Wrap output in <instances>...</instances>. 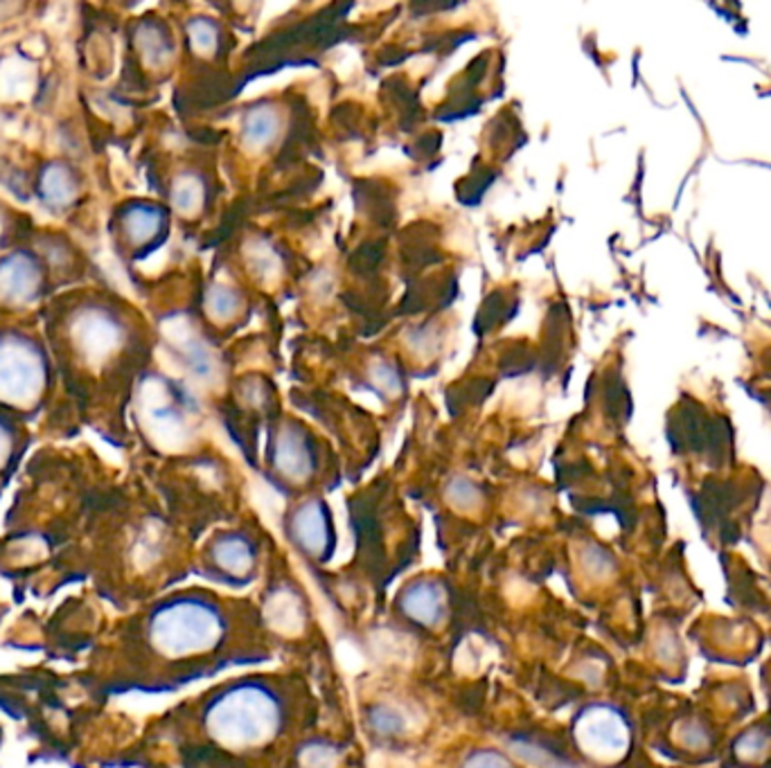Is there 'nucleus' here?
<instances>
[{
  "label": "nucleus",
  "instance_id": "1",
  "mask_svg": "<svg viewBox=\"0 0 771 768\" xmlns=\"http://www.w3.org/2000/svg\"><path fill=\"white\" fill-rule=\"evenodd\" d=\"M219 636V622L201 602H171L149 620V645L165 658H188L208 651Z\"/></svg>",
  "mask_w": 771,
  "mask_h": 768
},
{
  "label": "nucleus",
  "instance_id": "6",
  "mask_svg": "<svg viewBox=\"0 0 771 768\" xmlns=\"http://www.w3.org/2000/svg\"><path fill=\"white\" fill-rule=\"evenodd\" d=\"M37 287V269L26 258H12L0 267V293L12 300H23Z\"/></svg>",
  "mask_w": 771,
  "mask_h": 768
},
{
  "label": "nucleus",
  "instance_id": "8",
  "mask_svg": "<svg viewBox=\"0 0 771 768\" xmlns=\"http://www.w3.org/2000/svg\"><path fill=\"white\" fill-rule=\"evenodd\" d=\"M208 311L215 320H230L239 309V296L230 287H212L206 298Z\"/></svg>",
  "mask_w": 771,
  "mask_h": 768
},
{
  "label": "nucleus",
  "instance_id": "4",
  "mask_svg": "<svg viewBox=\"0 0 771 768\" xmlns=\"http://www.w3.org/2000/svg\"><path fill=\"white\" fill-rule=\"evenodd\" d=\"M280 131V118L274 107H255L246 113L241 127V140L248 149H265Z\"/></svg>",
  "mask_w": 771,
  "mask_h": 768
},
{
  "label": "nucleus",
  "instance_id": "13",
  "mask_svg": "<svg viewBox=\"0 0 771 768\" xmlns=\"http://www.w3.org/2000/svg\"><path fill=\"white\" fill-rule=\"evenodd\" d=\"M373 379L386 390V392H397L399 390V379H397V375H395V370L391 368V366H375L373 368Z\"/></svg>",
  "mask_w": 771,
  "mask_h": 768
},
{
  "label": "nucleus",
  "instance_id": "2",
  "mask_svg": "<svg viewBox=\"0 0 771 768\" xmlns=\"http://www.w3.org/2000/svg\"><path fill=\"white\" fill-rule=\"evenodd\" d=\"M41 386V363L32 346L21 340L0 343V397L26 401Z\"/></svg>",
  "mask_w": 771,
  "mask_h": 768
},
{
  "label": "nucleus",
  "instance_id": "15",
  "mask_svg": "<svg viewBox=\"0 0 771 768\" xmlns=\"http://www.w3.org/2000/svg\"><path fill=\"white\" fill-rule=\"evenodd\" d=\"M6 447H8V440H6L3 431H0V458H3V453H6Z\"/></svg>",
  "mask_w": 771,
  "mask_h": 768
},
{
  "label": "nucleus",
  "instance_id": "11",
  "mask_svg": "<svg viewBox=\"0 0 771 768\" xmlns=\"http://www.w3.org/2000/svg\"><path fill=\"white\" fill-rule=\"evenodd\" d=\"M190 41L195 46V50H199L201 54H208L217 48V30L210 21L206 19H197L190 23Z\"/></svg>",
  "mask_w": 771,
  "mask_h": 768
},
{
  "label": "nucleus",
  "instance_id": "5",
  "mask_svg": "<svg viewBox=\"0 0 771 768\" xmlns=\"http://www.w3.org/2000/svg\"><path fill=\"white\" fill-rule=\"evenodd\" d=\"M294 532L309 552H318L327 539V519L318 502H307L298 509L294 519Z\"/></svg>",
  "mask_w": 771,
  "mask_h": 768
},
{
  "label": "nucleus",
  "instance_id": "14",
  "mask_svg": "<svg viewBox=\"0 0 771 768\" xmlns=\"http://www.w3.org/2000/svg\"><path fill=\"white\" fill-rule=\"evenodd\" d=\"M375 726L382 732H397L402 728V719L393 710H379L375 715Z\"/></svg>",
  "mask_w": 771,
  "mask_h": 768
},
{
  "label": "nucleus",
  "instance_id": "3",
  "mask_svg": "<svg viewBox=\"0 0 771 768\" xmlns=\"http://www.w3.org/2000/svg\"><path fill=\"white\" fill-rule=\"evenodd\" d=\"M276 467L291 480H305L312 473V453L303 436H298L291 429H285L278 436L276 445V456H274Z\"/></svg>",
  "mask_w": 771,
  "mask_h": 768
},
{
  "label": "nucleus",
  "instance_id": "9",
  "mask_svg": "<svg viewBox=\"0 0 771 768\" xmlns=\"http://www.w3.org/2000/svg\"><path fill=\"white\" fill-rule=\"evenodd\" d=\"M201 199H204V186L197 177H181L175 186V206L186 212L192 215L201 208Z\"/></svg>",
  "mask_w": 771,
  "mask_h": 768
},
{
  "label": "nucleus",
  "instance_id": "10",
  "mask_svg": "<svg viewBox=\"0 0 771 768\" xmlns=\"http://www.w3.org/2000/svg\"><path fill=\"white\" fill-rule=\"evenodd\" d=\"M248 260L253 262L255 273H260V278L276 276L280 269V262L274 255V250L265 241H255L248 246Z\"/></svg>",
  "mask_w": 771,
  "mask_h": 768
},
{
  "label": "nucleus",
  "instance_id": "7",
  "mask_svg": "<svg viewBox=\"0 0 771 768\" xmlns=\"http://www.w3.org/2000/svg\"><path fill=\"white\" fill-rule=\"evenodd\" d=\"M586 737L595 741V750H616L625 741V726L616 715H595L586 724Z\"/></svg>",
  "mask_w": 771,
  "mask_h": 768
},
{
  "label": "nucleus",
  "instance_id": "12",
  "mask_svg": "<svg viewBox=\"0 0 771 768\" xmlns=\"http://www.w3.org/2000/svg\"><path fill=\"white\" fill-rule=\"evenodd\" d=\"M158 228V212L149 208H138L129 219V232L136 239H149Z\"/></svg>",
  "mask_w": 771,
  "mask_h": 768
}]
</instances>
